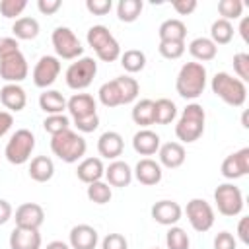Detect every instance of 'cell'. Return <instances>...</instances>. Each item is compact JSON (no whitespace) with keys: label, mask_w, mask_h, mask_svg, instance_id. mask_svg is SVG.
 Segmentation results:
<instances>
[{"label":"cell","mask_w":249,"mask_h":249,"mask_svg":"<svg viewBox=\"0 0 249 249\" xmlns=\"http://www.w3.org/2000/svg\"><path fill=\"white\" fill-rule=\"evenodd\" d=\"M144 2L142 0H121L117 4V18L124 23H132L142 14Z\"/></svg>","instance_id":"cell-35"},{"label":"cell","mask_w":249,"mask_h":249,"mask_svg":"<svg viewBox=\"0 0 249 249\" xmlns=\"http://www.w3.org/2000/svg\"><path fill=\"white\" fill-rule=\"evenodd\" d=\"M115 82H117V88H119V91H121L123 105H128V103H132V101L138 97L140 86H138L136 78H132V76H117Z\"/></svg>","instance_id":"cell-36"},{"label":"cell","mask_w":249,"mask_h":249,"mask_svg":"<svg viewBox=\"0 0 249 249\" xmlns=\"http://www.w3.org/2000/svg\"><path fill=\"white\" fill-rule=\"evenodd\" d=\"M107 183L111 187H128L132 181V169L126 161L123 160H113L107 167H105V175Z\"/></svg>","instance_id":"cell-24"},{"label":"cell","mask_w":249,"mask_h":249,"mask_svg":"<svg viewBox=\"0 0 249 249\" xmlns=\"http://www.w3.org/2000/svg\"><path fill=\"white\" fill-rule=\"evenodd\" d=\"M158 35H160V41H185L187 25L179 18H169L160 23Z\"/></svg>","instance_id":"cell-28"},{"label":"cell","mask_w":249,"mask_h":249,"mask_svg":"<svg viewBox=\"0 0 249 249\" xmlns=\"http://www.w3.org/2000/svg\"><path fill=\"white\" fill-rule=\"evenodd\" d=\"M51 150L64 163H76L78 160H82L86 156L88 142L82 134L68 128V130H62V132L51 136Z\"/></svg>","instance_id":"cell-2"},{"label":"cell","mask_w":249,"mask_h":249,"mask_svg":"<svg viewBox=\"0 0 249 249\" xmlns=\"http://www.w3.org/2000/svg\"><path fill=\"white\" fill-rule=\"evenodd\" d=\"M41 233L39 230L14 228L10 233V249H41Z\"/></svg>","instance_id":"cell-23"},{"label":"cell","mask_w":249,"mask_h":249,"mask_svg":"<svg viewBox=\"0 0 249 249\" xmlns=\"http://www.w3.org/2000/svg\"><path fill=\"white\" fill-rule=\"evenodd\" d=\"M45 249H70V245H68V243H64V241H60V239H54V241L47 243V247H45Z\"/></svg>","instance_id":"cell-56"},{"label":"cell","mask_w":249,"mask_h":249,"mask_svg":"<svg viewBox=\"0 0 249 249\" xmlns=\"http://www.w3.org/2000/svg\"><path fill=\"white\" fill-rule=\"evenodd\" d=\"M119 58H121V66L128 74H136L146 66V54L140 49H126L124 53H121Z\"/></svg>","instance_id":"cell-34"},{"label":"cell","mask_w":249,"mask_h":249,"mask_svg":"<svg viewBox=\"0 0 249 249\" xmlns=\"http://www.w3.org/2000/svg\"><path fill=\"white\" fill-rule=\"evenodd\" d=\"M33 150H35V134L29 128H18L10 136L4 148V156L12 165H23L29 161Z\"/></svg>","instance_id":"cell-6"},{"label":"cell","mask_w":249,"mask_h":249,"mask_svg":"<svg viewBox=\"0 0 249 249\" xmlns=\"http://www.w3.org/2000/svg\"><path fill=\"white\" fill-rule=\"evenodd\" d=\"M185 41H160V45H158V51H160V54L163 56V58H167V60H177V58H181L183 56V53H185Z\"/></svg>","instance_id":"cell-42"},{"label":"cell","mask_w":249,"mask_h":249,"mask_svg":"<svg viewBox=\"0 0 249 249\" xmlns=\"http://www.w3.org/2000/svg\"><path fill=\"white\" fill-rule=\"evenodd\" d=\"M88 45L95 51L97 58L103 62H115L121 56V45L105 25H91L88 29Z\"/></svg>","instance_id":"cell-5"},{"label":"cell","mask_w":249,"mask_h":249,"mask_svg":"<svg viewBox=\"0 0 249 249\" xmlns=\"http://www.w3.org/2000/svg\"><path fill=\"white\" fill-rule=\"evenodd\" d=\"M171 6L179 16H189V14H193L196 10L198 4H196V0H173Z\"/></svg>","instance_id":"cell-49"},{"label":"cell","mask_w":249,"mask_h":249,"mask_svg":"<svg viewBox=\"0 0 249 249\" xmlns=\"http://www.w3.org/2000/svg\"><path fill=\"white\" fill-rule=\"evenodd\" d=\"M204 121H206V113H204L202 105L189 103L183 109V113L175 124V136L181 140V144L196 142L204 132Z\"/></svg>","instance_id":"cell-4"},{"label":"cell","mask_w":249,"mask_h":249,"mask_svg":"<svg viewBox=\"0 0 249 249\" xmlns=\"http://www.w3.org/2000/svg\"><path fill=\"white\" fill-rule=\"evenodd\" d=\"M19 51V43L18 39L14 37H0V58L12 54V53H18Z\"/></svg>","instance_id":"cell-50"},{"label":"cell","mask_w":249,"mask_h":249,"mask_svg":"<svg viewBox=\"0 0 249 249\" xmlns=\"http://www.w3.org/2000/svg\"><path fill=\"white\" fill-rule=\"evenodd\" d=\"M218 12L222 19H237L243 14V2L241 0H220L218 2Z\"/></svg>","instance_id":"cell-41"},{"label":"cell","mask_w":249,"mask_h":249,"mask_svg":"<svg viewBox=\"0 0 249 249\" xmlns=\"http://www.w3.org/2000/svg\"><path fill=\"white\" fill-rule=\"evenodd\" d=\"M58 74H60V58H56L53 54H43L35 62L31 78H33V84L37 88L47 89L49 86H53L56 82Z\"/></svg>","instance_id":"cell-12"},{"label":"cell","mask_w":249,"mask_h":249,"mask_svg":"<svg viewBox=\"0 0 249 249\" xmlns=\"http://www.w3.org/2000/svg\"><path fill=\"white\" fill-rule=\"evenodd\" d=\"M233 39V25L228 19H214L210 25V41L218 47V45H228Z\"/></svg>","instance_id":"cell-33"},{"label":"cell","mask_w":249,"mask_h":249,"mask_svg":"<svg viewBox=\"0 0 249 249\" xmlns=\"http://www.w3.org/2000/svg\"><path fill=\"white\" fill-rule=\"evenodd\" d=\"M51 41H53L56 58L76 60V58H80L82 53H84V47H82L80 39L76 37V33H74L70 27H64V25L54 27V31H53V35H51Z\"/></svg>","instance_id":"cell-9"},{"label":"cell","mask_w":249,"mask_h":249,"mask_svg":"<svg viewBox=\"0 0 249 249\" xmlns=\"http://www.w3.org/2000/svg\"><path fill=\"white\" fill-rule=\"evenodd\" d=\"M177 117V105L167 99L160 97L154 101V124H169Z\"/></svg>","instance_id":"cell-32"},{"label":"cell","mask_w":249,"mask_h":249,"mask_svg":"<svg viewBox=\"0 0 249 249\" xmlns=\"http://www.w3.org/2000/svg\"><path fill=\"white\" fill-rule=\"evenodd\" d=\"M39 21L35 18H29V16H23V18H18L12 25V33H14V39L18 41H31L39 35Z\"/></svg>","instance_id":"cell-30"},{"label":"cell","mask_w":249,"mask_h":249,"mask_svg":"<svg viewBox=\"0 0 249 249\" xmlns=\"http://www.w3.org/2000/svg\"><path fill=\"white\" fill-rule=\"evenodd\" d=\"M214 204L222 216L233 218L243 210V193L233 183H222L214 189Z\"/></svg>","instance_id":"cell-8"},{"label":"cell","mask_w":249,"mask_h":249,"mask_svg":"<svg viewBox=\"0 0 249 249\" xmlns=\"http://www.w3.org/2000/svg\"><path fill=\"white\" fill-rule=\"evenodd\" d=\"M43 128H45V132L54 136V134L70 128V117H66L64 113H60V115H47V119L43 121Z\"/></svg>","instance_id":"cell-40"},{"label":"cell","mask_w":249,"mask_h":249,"mask_svg":"<svg viewBox=\"0 0 249 249\" xmlns=\"http://www.w3.org/2000/svg\"><path fill=\"white\" fill-rule=\"evenodd\" d=\"M124 150V140L117 130H105L97 140V152L105 160H117Z\"/></svg>","instance_id":"cell-20"},{"label":"cell","mask_w":249,"mask_h":249,"mask_svg":"<svg viewBox=\"0 0 249 249\" xmlns=\"http://www.w3.org/2000/svg\"><path fill=\"white\" fill-rule=\"evenodd\" d=\"M27 8L25 0H2L0 2V14L6 19H18V16Z\"/></svg>","instance_id":"cell-43"},{"label":"cell","mask_w":249,"mask_h":249,"mask_svg":"<svg viewBox=\"0 0 249 249\" xmlns=\"http://www.w3.org/2000/svg\"><path fill=\"white\" fill-rule=\"evenodd\" d=\"M12 216H14V208H12V204H10L8 200L0 198V226H4Z\"/></svg>","instance_id":"cell-54"},{"label":"cell","mask_w":249,"mask_h":249,"mask_svg":"<svg viewBox=\"0 0 249 249\" xmlns=\"http://www.w3.org/2000/svg\"><path fill=\"white\" fill-rule=\"evenodd\" d=\"M160 146H161L160 134L154 132V130H150V128H140L132 136V148L140 156H154V154H158Z\"/></svg>","instance_id":"cell-22"},{"label":"cell","mask_w":249,"mask_h":249,"mask_svg":"<svg viewBox=\"0 0 249 249\" xmlns=\"http://www.w3.org/2000/svg\"><path fill=\"white\" fill-rule=\"evenodd\" d=\"M16 228H27V230H39L45 222V210L37 202H23L16 208Z\"/></svg>","instance_id":"cell-14"},{"label":"cell","mask_w":249,"mask_h":249,"mask_svg":"<svg viewBox=\"0 0 249 249\" xmlns=\"http://www.w3.org/2000/svg\"><path fill=\"white\" fill-rule=\"evenodd\" d=\"M27 74H29V64L21 51L0 58V78L6 84H19L27 78Z\"/></svg>","instance_id":"cell-11"},{"label":"cell","mask_w":249,"mask_h":249,"mask_svg":"<svg viewBox=\"0 0 249 249\" xmlns=\"http://www.w3.org/2000/svg\"><path fill=\"white\" fill-rule=\"evenodd\" d=\"M113 8L111 0H86V10L93 16H105Z\"/></svg>","instance_id":"cell-46"},{"label":"cell","mask_w":249,"mask_h":249,"mask_svg":"<svg viewBox=\"0 0 249 249\" xmlns=\"http://www.w3.org/2000/svg\"><path fill=\"white\" fill-rule=\"evenodd\" d=\"M74 126L78 128V132H93L97 126H99V115H91V117H86L82 121H74Z\"/></svg>","instance_id":"cell-48"},{"label":"cell","mask_w":249,"mask_h":249,"mask_svg":"<svg viewBox=\"0 0 249 249\" xmlns=\"http://www.w3.org/2000/svg\"><path fill=\"white\" fill-rule=\"evenodd\" d=\"M214 249H237V239L230 231H220L214 237Z\"/></svg>","instance_id":"cell-47"},{"label":"cell","mask_w":249,"mask_h":249,"mask_svg":"<svg viewBox=\"0 0 249 249\" xmlns=\"http://www.w3.org/2000/svg\"><path fill=\"white\" fill-rule=\"evenodd\" d=\"M39 107L47 115H60L66 109V97L58 89H45L39 95Z\"/></svg>","instance_id":"cell-29"},{"label":"cell","mask_w":249,"mask_h":249,"mask_svg":"<svg viewBox=\"0 0 249 249\" xmlns=\"http://www.w3.org/2000/svg\"><path fill=\"white\" fill-rule=\"evenodd\" d=\"M206 68L200 62H185L177 74L175 89L183 99H196L206 88Z\"/></svg>","instance_id":"cell-1"},{"label":"cell","mask_w":249,"mask_h":249,"mask_svg":"<svg viewBox=\"0 0 249 249\" xmlns=\"http://www.w3.org/2000/svg\"><path fill=\"white\" fill-rule=\"evenodd\" d=\"M220 173H222V177H226L230 181L245 177L249 173V148H241V150L226 156L222 161Z\"/></svg>","instance_id":"cell-13"},{"label":"cell","mask_w":249,"mask_h":249,"mask_svg":"<svg viewBox=\"0 0 249 249\" xmlns=\"http://www.w3.org/2000/svg\"><path fill=\"white\" fill-rule=\"evenodd\" d=\"M76 175H78V179H80L82 183L89 185V183L101 181V177L105 175V165H103L101 158H84V160L78 163Z\"/></svg>","instance_id":"cell-25"},{"label":"cell","mask_w":249,"mask_h":249,"mask_svg":"<svg viewBox=\"0 0 249 249\" xmlns=\"http://www.w3.org/2000/svg\"><path fill=\"white\" fill-rule=\"evenodd\" d=\"M152 249H160V247H152Z\"/></svg>","instance_id":"cell-57"},{"label":"cell","mask_w":249,"mask_h":249,"mask_svg":"<svg viewBox=\"0 0 249 249\" xmlns=\"http://www.w3.org/2000/svg\"><path fill=\"white\" fill-rule=\"evenodd\" d=\"M101 249H128V241L123 233H107L101 239Z\"/></svg>","instance_id":"cell-45"},{"label":"cell","mask_w":249,"mask_h":249,"mask_svg":"<svg viewBox=\"0 0 249 249\" xmlns=\"http://www.w3.org/2000/svg\"><path fill=\"white\" fill-rule=\"evenodd\" d=\"M130 117L134 121V124L148 128L150 124H154V99H140L134 103Z\"/></svg>","instance_id":"cell-31"},{"label":"cell","mask_w":249,"mask_h":249,"mask_svg":"<svg viewBox=\"0 0 249 249\" xmlns=\"http://www.w3.org/2000/svg\"><path fill=\"white\" fill-rule=\"evenodd\" d=\"M86 195L93 204H107L113 196V191H111V185L107 181H95V183L88 185Z\"/></svg>","instance_id":"cell-38"},{"label":"cell","mask_w":249,"mask_h":249,"mask_svg":"<svg viewBox=\"0 0 249 249\" xmlns=\"http://www.w3.org/2000/svg\"><path fill=\"white\" fill-rule=\"evenodd\" d=\"M97 74V62L95 58L91 56H80L76 58L68 68H66V74H64V80H66V86L70 89H86L93 78Z\"/></svg>","instance_id":"cell-7"},{"label":"cell","mask_w":249,"mask_h":249,"mask_svg":"<svg viewBox=\"0 0 249 249\" xmlns=\"http://www.w3.org/2000/svg\"><path fill=\"white\" fill-rule=\"evenodd\" d=\"M132 177H136V181L140 185H146V187H154L161 181L163 177V171H161V165L152 160V158H142L138 160V163L134 165L132 169Z\"/></svg>","instance_id":"cell-17"},{"label":"cell","mask_w":249,"mask_h":249,"mask_svg":"<svg viewBox=\"0 0 249 249\" xmlns=\"http://www.w3.org/2000/svg\"><path fill=\"white\" fill-rule=\"evenodd\" d=\"M97 97H99L101 105H105V107H109V109L123 105L121 91H119V88H117V82H115V80H109V82L101 84V88H99V91H97Z\"/></svg>","instance_id":"cell-37"},{"label":"cell","mask_w":249,"mask_h":249,"mask_svg":"<svg viewBox=\"0 0 249 249\" xmlns=\"http://www.w3.org/2000/svg\"><path fill=\"white\" fill-rule=\"evenodd\" d=\"M185 214L191 228L198 233H204L214 226V208L204 198H191L185 206Z\"/></svg>","instance_id":"cell-10"},{"label":"cell","mask_w":249,"mask_h":249,"mask_svg":"<svg viewBox=\"0 0 249 249\" xmlns=\"http://www.w3.org/2000/svg\"><path fill=\"white\" fill-rule=\"evenodd\" d=\"M237 237L241 239V243L249 245V218L247 216H243L237 224Z\"/></svg>","instance_id":"cell-52"},{"label":"cell","mask_w":249,"mask_h":249,"mask_svg":"<svg viewBox=\"0 0 249 249\" xmlns=\"http://www.w3.org/2000/svg\"><path fill=\"white\" fill-rule=\"evenodd\" d=\"M239 35L245 43H249V18H241V23H239Z\"/></svg>","instance_id":"cell-55"},{"label":"cell","mask_w":249,"mask_h":249,"mask_svg":"<svg viewBox=\"0 0 249 249\" xmlns=\"http://www.w3.org/2000/svg\"><path fill=\"white\" fill-rule=\"evenodd\" d=\"M233 72L241 82L249 80V54L247 53H237L233 54Z\"/></svg>","instance_id":"cell-44"},{"label":"cell","mask_w":249,"mask_h":249,"mask_svg":"<svg viewBox=\"0 0 249 249\" xmlns=\"http://www.w3.org/2000/svg\"><path fill=\"white\" fill-rule=\"evenodd\" d=\"M212 93L230 107H241L247 99V86L228 72H216L210 80Z\"/></svg>","instance_id":"cell-3"},{"label":"cell","mask_w":249,"mask_h":249,"mask_svg":"<svg viewBox=\"0 0 249 249\" xmlns=\"http://www.w3.org/2000/svg\"><path fill=\"white\" fill-rule=\"evenodd\" d=\"M66 109L70 113L72 123L82 121L91 115H97V103H95L93 95H89V93H74L70 99H66Z\"/></svg>","instance_id":"cell-16"},{"label":"cell","mask_w":249,"mask_h":249,"mask_svg":"<svg viewBox=\"0 0 249 249\" xmlns=\"http://www.w3.org/2000/svg\"><path fill=\"white\" fill-rule=\"evenodd\" d=\"M54 175V163L49 156H35L29 163V177L37 183H47Z\"/></svg>","instance_id":"cell-27"},{"label":"cell","mask_w":249,"mask_h":249,"mask_svg":"<svg viewBox=\"0 0 249 249\" xmlns=\"http://www.w3.org/2000/svg\"><path fill=\"white\" fill-rule=\"evenodd\" d=\"M14 124V115L10 111H0V138L12 128Z\"/></svg>","instance_id":"cell-53"},{"label":"cell","mask_w":249,"mask_h":249,"mask_svg":"<svg viewBox=\"0 0 249 249\" xmlns=\"http://www.w3.org/2000/svg\"><path fill=\"white\" fill-rule=\"evenodd\" d=\"M158 158H160V165L161 167H167V169H177L185 163V158H187V152H185V146L181 142H165L160 146L158 150Z\"/></svg>","instance_id":"cell-19"},{"label":"cell","mask_w":249,"mask_h":249,"mask_svg":"<svg viewBox=\"0 0 249 249\" xmlns=\"http://www.w3.org/2000/svg\"><path fill=\"white\" fill-rule=\"evenodd\" d=\"M0 101L10 113H18L27 105V93L19 84H6L0 89Z\"/></svg>","instance_id":"cell-21"},{"label":"cell","mask_w":249,"mask_h":249,"mask_svg":"<svg viewBox=\"0 0 249 249\" xmlns=\"http://www.w3.org/2000/svg\"><path fill=\"white\" fill-rule=\"evenodd\" d=\"M62 2L60 0H39L37 2V10L43 14V16H53L60 10Z\"/></svg>","instance_id":"cell-51"},{"label":"cell","mask_w":249,"mask_h":249,"mask_svg":"<svg viewBox=\"0 0 249 249\" xmlns=\"http://www.w3.org/2000/svg\"><path fill=\"white\" fill-rule=\"evenodd\" d=\"M165 247L167 249H189L191 247V239L187 235V231L179 226H171L165 233Z\"/></svg>","instance_id":"cell-39"},{"label":"cell","mask_w":249,"mask_h":249,"mask_svg":"<svg viewBox=\"0 0 249 249\" xmlns=\"http://www.w3.org/2000/svg\"><path fill=\"white\" fill-rule=\"evenodd\" d=\"M189 53H191V56L195 60H198L202 64V62H208V60H214L216 58L218 47L210 41V37H195L189 43Z\"/></svg>","instance_id":"cell-26"},{"label":"cell","mask_w":249,"mask_h":249,"mask_svg":"<svg viewBox=\"0 0 249 249\" xmlns=\"http://www.w3.org/2000/svg\"><path fill=\"white\" fill-rule=\"evenodd\" d=\"M150 214H152L154 222L171 228V226H175V224L181 220L183 208H181L179 202L169 200V198H163V200H158V202L150 208Z\"/></svg>","instance_id":"cell-15"},{"label":"cell","mask_w":249,"mask_h":249,"mask_svg":"<svg viewBox=\"0 0 249 249\" xmlns=\"http://www.w3.org/2000/svg\"><path fill=\"white\" fill-rule=\"evenodd\" d=\"M97 243H99L97 230L89 224H78L68 233L70 249H95Z\"/></svg>","instance_id":"cell-18"}]
</instances>
